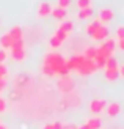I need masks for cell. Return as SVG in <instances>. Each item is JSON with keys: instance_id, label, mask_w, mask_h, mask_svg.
I'll return each mask as SVG.
<instances>
[{"instance_id": "cell-2", "label": "cell", "mask_w": 124, "mask_h": 129, "mask_svg": "<svg viewBox=\"0 0 124 129\" xmlns=\"http://www.w3.org/2000/svg\"><path fill=\"white\" fill-rule=\"evenodd\" d=\"M57 87H58V90H60L61 93L71 94V93L74 91V88H75V82L71 79L69 76H61L60 80L57 82Z\"/></svg>"}, {"instance_id": "cell-6", "label": "cell", "mask_w": 124, "mask_h": 129, "mask_svg": "<svg viewBox=\"0 0 124 129\" xmlns=\"http://www.w3.org/2000/svg\"><path fill=\"white\" fill-rule=\"evenodd\" d=\"M97 19H99V22L102 24H107L110 21H113L115 19V13L110 10V8H101L99 13H97Z\"/></svg>"}, {"instance_id": "cell-26", "label": "cell", "mask_w": 124, "mask_h": 129, "mask_svg": "<svg viewBox=\"0 0 124 129\" xmlns=\"http://www.w3.org/2000/svg\"><path fill=\"white\" fill-rule=\"evenodd\" d=\"M6 74H8V69H6V66L3 63H0V79H5Z\"/></svg>"}, {"instance_id": "cell-18", "label": "cell", "mask_w": 124, "mask_h": 129, "mask_svg": "<svg viewBox=\"0 0 124 129\" xmlns=\"http://www.w3.org/2000/svg\"><path fill=\"white\" fill-rule=\"evenodd\" d=\"M99 25H101V22H99V19H96V21L94 22H91V24H88L87 25V28H85V31H87V33L91 36V35H93V31L97 28V27H99Z\"/></svg>"}, {"instance_id": "cell-21", "label": "cell", "mask_w": 124, "mask_h": 129, "mask_svg": "<svg viewBox=\"0 0 124 129\" xmlns=\"http://www.w3.org/2000/svg\"><path fill=\"white\" fill-rule=\"evenodd\" d=\"M61 44H63V43L58 40L57 36H52L50 40H49V46H50V47H54V49H58V47L61 46Z\"/></svg>"}, {"instance_id": "cell-8", "label": "cell", "mask_w": 124, "mask_h": 129, "mask_svg": "<svg viewBox=\"0 0 124 129\" xmlns=\"http://www.w3.org/2000/svg\"><path fill=\"white\" fill-rule=\"evenodd\" d=\"M105 112L110 118H116L121 113V104L119 102H110V104L105 106Z\"/></svg>"}, {"instance_id": "cell-20", "label": "cell", "mask_w": 124, "mask_h": 129, "mask_svg": "<svg viewBox=\"0 0 124 129\" xmlns=\"http://www.w3.org/2000/svg\"><path fill=\"white\" fill-rule=\"evenodd\" d=\"M118 60L115 58V57H108V58L105 60V68H112V69H116L118 68Z\"/></svg>"}, {"instance_id": "cell-3", "label": "cell", "mask_w": 124, "mask_h": 129, "mask_svg": "<svg viewBox=\"0 0 124 129\" xmlns=\"http://www.w3.org/2000/svg\"><path fill=\"white\" fill-rule=\"evenodd\" d=\"M96 69H97V68H96V64H94V61H93V60L83 58V60H82V63L79 64V68H77L75 71H77V73H79L80 76H90V74H93Z\"/></svg>"}, {"instance_id": "cell-16", "label": "cell", "mask_w": 124, "mask_h": 129, "mask_svg": "<svg viewBox=\"0 0 124 129\" xmlns=\"http://www.w3.org/2000/svg\"><path fill=\"white\" fill-rule=\"evenodd\" d=\"M118 68L116 69H112V68H105V79L107 80H110V82H113V80H116L118 79Z\"/></svg>"}, {"instance_id": "cell-10", "label": "cell", "mask_w": 124, "mask_h": 129, "mask_svg": "<svg viewBox=\"0 0 124 129\" xmlns=\"http://www.w3.org/2000/svg\"><path fill=\"white\" fill-rule=\"evenodd\" d=\"M50 13H52V5L50 3H47V2L39 3V6H38V16L46 17V16H49Z\"/></svg>"}, {"instance_id": "cell-31", "label": "cell", "mask_w": 124, "mask_h": 129, "mask_svg": "<svg viewBox=\"0 0 124 129\" xmlns=\"http://www.w3.org/2000/svg\"><path fill=\"white\" fill-rule=\"evenodd\" d=\"M63 129H77V126L72 123H68V124H63Z\"/></svg>"}, {"instance_id": "cell-14", "label": "cell", "mask_w": 124, "mask_h": 129, "mask_svg": "<svg viewBox=\"0 0 124 129\" xmlns=\"http://www.w3.org/2000/svg\"><path fill=\"white\" fill-rule=\"evenodd\" d=\"M91 16H93V10H91V6L83 8V10H79V13H77V17H79L80 21H88Z\"/></svg>"}, {"instance_id": "cell-27", "label": "cell", "mask_w": 124, "mask_h": 129, "mask_svg": "<svg viewBox=\"0 0 124 129\" xmlns=\"http://www.w3.org/2000/svg\"><path fill=\"white\" fill-rule=\"evenodd\" d=\"M116 38H118V40H124V27L122 25H119V27L116 28Z\"/></svg>"}, {"instance_id": "cell-4", "label": "cell", "mask_w": 124, "mask_h": 129, "mask_svg": "<svg viewBox=\"0 0 124 129\" xmlns=\"http://www.w3.org/2000/svg\"><path fill=\"white\" fill-rule=\"evenodd\" d=\"M105 106H107V102L101 99V98H96L90 102V112L91 113H94V115H99L102 113L104 110H105Z\"/></svg>"}, {"instance_id": "cell-29", "label": "cell", "mask_w": 124, "mask_h": 129, "mask_svg": "<svg viewBox=\"0 0 124 129\" xmlns=\"http://www.w3.org/2000/svg\"><path fill=\"white\" fill-rule=\"evenodd\" d=\"M6 110V101L3 98H0V113Z\"/></svg>"}, {"instance_id": "cell-17", "label": "cell", "mask_w": 124, "mask_h": 129, "mask_svg": "<svg viewBox=\"0 0 124 129\" xmlns=\"http://www.w3.org/2000/svg\"><path fill=\"white\" fill-rule=\"evenodd\" d=\"M58 30L69 35V31L72 30V22H71V21H61V24L58 25Z\"/></svg>"}, {"instance_id": "cell-34", "label": "cell", "mask_w": 124, "mask_h": 129, "mask_svg": "<svg viewBox=\"0 0 124 129\" xmlns=\"http://www.w3.org/2000/svg\"><path fill=\"white\" fill-rule=\"evenodd\" d=\"M116 43H118V47H119L121 50H124V40H118Z\"/></svg>"}, {"instance_id": "cell-24", "label": "cell", "mask_w": 124, "mask_h": 129, "mask_svg": "<svg viewBox=\"0 0 124 129\" xmlns=\"http://www.w3.org/2000/svg\"><path fill=\"white\" fill-rule=\"evenodd\" d=\"M41 71H43V74H44V76H49V77L55 76V74H54V71H52V68H50V66H47V64H43Z\"/></svg>"}, {"instance_id": "cell-33", "label": "cell", "mask_w": 124, "mask_h": 129, "mask_svg": "<svg viewBox=\"0 0 124 129\" xmlns=\"http://www.w3.org/2000/svg\"><path fill=\"white\" fill-rule=\"evenodd\" d=\"M54 124V129H63V124L60 123V121H57V123H52Z\"/></svg>"}, {"instance_id": "cell-37", "label": "cell", "mask_w": 124, "mask_h": 129, "mask_svg": "<svg viewBox=\"0 0 124 129\" xmlns=\"http://www.w3.org/2000/svg\"><path fill=\"white\" fill-rule=\"evenodd\" d=\"M0 129H8V127H6L5 124H2V123H0Z\"/></svg>"}, {"instance_id": "cell-22", "label": "cell", "mask_w": 124, "mask_h": 129, "mask_svg": "<svg viewBox=\"0 0 124 129\" xmlns=\"http://www.w3.org/2000/svg\"><path fill=\"white\" fill-rule=\"evenodd\" d=\"M77 6H79V10L88 8V6H91V0H77Z\"/></svg>"}, {"instance_id": "cell-9", "label": "cell", "mask_w": 124, "mask_h": 129, "mask_svg": "<svg viewBox=\"0 0 124 129\" xmlns=\"http://www.w3.org/2000/svg\"><path fill=\"white\" fill-rule=\"evenodd\" d=\"M11 57L16 61H22L25 58V47H11Z\"/></svg>"}, {"instance_id": "cell-35", "label": "cell", "mask_w": 124, "mask_h": 129, "mask_svg": "<svg viewBox=\"0 0 124 129\" xmlns=\"http://www.w3.org/2000/svg\"><path fill=\"white\" fill-rule=\"evenodd\" d=\"M43 129H54V124H52V123H49V124H46Z\"/></svg>"}, {"instance_id": "cell-25", "label": "cell", "mask_w": 124, "mask_h": 129, "mask_svg": "<svg viewBox=\"0 0 124 129\" xmlns=\"http://www.w3.org/2000/svg\"><path fill=\"white\" fill-rule=\"evenodd\" d=\"M54 36H57V38H58V40H60L61 43H64V41L68 40V33H64V31H60V30H57Z\"/></svg>"}, {"instance_id": "cell-36", "label": "cell", "mask_w": 124, "mask_h": 129, "mask_svg": "<svg viewBox=\"0 0 124 129\" xmlns=\"http://www.w3.org/2000/svg\"><path fill=\"white\" fill-rule=\"evenodd\" d=\"M77 129H90V127H88L87 123H85V124H82V126H77Z\"/></svg>"}, {"instance_id": "cell-11", "label": "cell", "mask_w": 124, "mask_h": 129, "mask_svg": "<svg viewBox=\"0 0 124 129\" xmlns=\"http://www.w3.org/2000/svg\"><path fill=\"white\" fill-rule=\"evenodd\" d=\"M13 43H14V41H13V38L10 36V33H8V31H6L5 35H2V36H0V46H2V49H3V50H6V49H11Z\"/></svg>"}, {"instance_id": "cell-23", "label": "cell", "mask_w": 124, "mask_h": 129, "mask_svg": "<svg viewBox=\"0 0 124 129\" xmlns=\"http://www.w3.org/2000/svg\"><path fill=\"white\" fill-rule=\"evenodd\" d=\"M104 44H105V46H107V47H108V49L115 54V49H116V41H115V40H108V38H107Z\"/></svg>"}, {"instance_id": "cell-7", "label": "cell", "mask_w": 124, "mask_h": 129, "mask_svg": "<svg viewBox=\"0 0 124 129\" xmlns=\"http://www.w3.org/2000/svg\"><path fill=\"white\" fill-rule=\"evenodd\" d=\"M83 58H85V57H83L82 54H74L69 60H66V66H68V69H69V71H75L77 68H79V64L82 63Z\"/></svg>"}, {"instance_id": "cell-1", "label": "cell", "mask_w": 124, "mask_h": 129, "mask_svg": "<svg viewBox=\"0 0 124 129\" xmlns=\"http://www.w3.org/2000/svg\"><path fill=\"white\" fill-rule=\"evenodd\" d=\"M43 64H47V66L52 68L55 76H68L69 74V69L66 66V60H64V57L58 52H49L46 54L44 57V63Z\"/></svg>"}, {"instance_id": "cell-28", "label": "cell", "mask_w": 124, "mask_h": 129, "mask_svg": "<svg viewBox=\"0 0 124 129\" xmlns=\"http://www.w3.org/2000/svg\"><path fill=\"white\" fill-rule=\"evenodd\" d=\"M69 5H71V0H58V6H60V8L66 10Z\"/></svg>"}, {"instance_id": "cell-5", "label": "cell", "mask_w": 124, "mask_h": 129, "mask_svg": "<svg viewBox=\"0 0 124 129\" xmlns=\"http://www.w3.org/2000/svg\"><path fill=\"white\" fill-rule=\"evenodd\" d=\"M108 27L107 25H99V27H97L94 31H93V35H91V38H93L94 41H105L107 38H108Z\"/></svg>"}, {"instance_id": "cell-13", "label": "cell", "mask_w": 124, "mask_h": 129, "mask_svg": "<svg viewBox=\"0 0 124 129\" xmlns=\"http://www.w3.org/2000/svg\"><path fill=\"white\" fill-rule=\"evenodd\" d=\"M10 36L13 38V41H17V40H22V35H24V30L19 27V25H16V27H13L10 31Z\"/></svg>"}, {"instance_id": "cell-30", "label": "cell", "mask_w": 124, "mask_h": 129, "mask_svg": "<svg viewBox=\"0 0 124 129\" xmlns=\"http://www.w3.org/2000/svg\"><path fill=\"white\" fill-rule=\"evenodd\" d=\"M6 50H3V49H0V63H3L5 60H6Z\"/></svg>"}, {"instance_id": "cell-15", "label": "cell", "mask_w": 124, "mask_h": 129, "mask_svg": "<svg viewBox=\"0 0 124 129\" xmlns=\"http://www.w3.org/2000/svg\"><path fill=\"white\" fill-rule=\"evenodd\" d=\"M87 124H88L90 129H101L102 127V120L99 117H93L87 121Z\"/></svg>"}, {"instance_id": "cell-12", "label": "cell", "mask_w": 124, "mask_h": 129, "mask_svg": "<svg viewBox=\"0 0 124 129\" xmlns=\"http://www.w3.org/2000/svg\"><path fill=\"white\" fill-rule=\"evenodd\" d=\"M52 16H54L57 21H64L66 19V10L64 8H60V6H57V8H52Z\"/></svg>"}, {"instance_id": "cell-19", "label": "cell", "mask_w": 124, "mask_h": 129, "mask_svg": "<svg viewBox=\"0 0 124 129\" xmlns=\"http://www.w3.org/2000/svg\"><path fill=\"white\" fill-rule=\"evenodd\" d=\"M82 55L85 57V58H88V60H93L96 57V47H87Z\"/></svg>"}, {"instance_id": "cell-32", "label": "cell", "mask_w": 124, "mask_h": 129, "mask_svg": "<svg viewBox=\"0 0 124 129\" xmlns=\"http://www.w3.org/2000/svg\"><path fill=\"white\" fill-rule=\"evenodd\" d=\"M5 87H6V80H5V79H0V93L3 91Z\"/></svg>"}]
</instances>
